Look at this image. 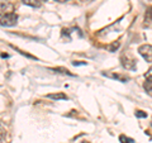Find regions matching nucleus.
I'll return each instance as SVG.
<instances>
[{
    "mask_svg": "<svg viewBox=\"0 0 152 143\" xmlns=\"http://www.w3.org/2000/svg\"><path fill=\"white\" fill-rule=\"evenodd\" d=\"M151 125H152V123H151Z\"/></svg>",
    "mask_w": 152,
    "mask_h": 143,
    "instance_id": "dca6fc26",
    "label": "nucleus"
},
{
    "mask_svg": "<svg viewBox=\"0 0 152 143\" xmlns=\"http://www.w3.org/2000/svg\"><path fill=\"white\" fill-rule=\"evenodd\" d=\"M14 12V4L7 0H0V17Z\"/></svg>",
    "mask_w": 152,
    "mask_h": 143,
    "instance_id": "7ed1b4c3",
    "label": "nucleus"
},
{
    "mask_svg": "<svg viewBox=\"0 0 152 143\" xmlns=\"http://www.w3.org/2000/svg\"><path fill=\"white\" fill-rule=\"evenodd\" d=\"M55 1H58V3H65V1H67V0H55Z\"/></svg>",
    "mask_w": 152,
    "mask_h": 143,
    "instance_id": "4468645a",
    "label": "nucleus"
},
{
    "mask_svg": "<svg viewBox=\"0 0 152 143\" xmlns=\"http://www.w3.org/2000/svg\"><path fill=\"white\" fill-rule=\"evenodd\" d=\"M52 71H61L60 74H66V75H70V76H72V74L70 72L69 70H66V69H62V67H57V69H52Z\"/></svg>",
    "mask_w": 152,
    "mask_h": 143,
    "instance_id": "9b49d317",
    "label": "nucleus"
},
{
    "mask_svg": "<svg viewBox=\"0 0 152 143\" xmlns=\"http://www.w3.org/2000/svg\"><path fill=\"white\" fill-rule=\"evenodd\" d=\"M138 52L147 62H152V46L151 45H142L138 48Z\"/></svg>",
    "mask_w": 152,
    "mask_h": 143,
    "instance_id": "f03ea898",
    "label": "nucleus"
},
{
    "mask_svg": "<svg viewBox=\"0 0 152 143\" xmlns=\"http://www.w3.org/2000/svg\"><path fill=\"white\" fill-rule=\"evenodd\" d=\"M143 88H145V90H146L147 93L152 94V81L146 80V82H145V85H143Z\"/></svg>",
    "mask_w": 152,
    "mask_h": 143,
    "instance_id": "9d476101",
    "label": "nucleus"
},
{
    "mask_svg": "<svg viewBox=\"0 0 152 143\" xmlns=\"http://www.w3.org/2000/svg\"><path fill=\"white\" fill-rule=\"evenodd\" d=\"M47 98L53 99V100H67V96L64 93H56V94H50L47 95Z\"/></svg>",
    "mask_w": 152,
    "mask_h": 143,
    "instance_id": "39448f33",
    "label": "nucleus"
},
{
    "mask_svg": "<svg viewBox=\"0 0 152 143\" xmlns=\"http://www.w3.org/2000/svg\"><path fill=\"white\" fill-rule=\"evenodd\" d=\"M39 1H46V0H39Z\"/></svg>",
    "mask_w": 152,
    "mask_h": 143,
    "instance_id": "2eb2a0df",
    "label": "nucleus"
},
{
    "mask_svg": "<svg viewBox=\"0 0 152 143\" xmlns=\"http://www.w3.org/2000/svg\"><path fill=\"white\" fill-rule=\"evenodd\" d=\"M17 22H18V15L14 12L0 17V24L3 27H13L17 24Z\"/></svg>",
    "mask_w": 152,
    "mask_h": 143,
    "instance_id": "f257e3e1",
    "label": "nucleus"
},
{
    "mask_svg": "<svg viewBox=\"0 0 152 143\" xmlns=\"http://www.w3.org/2000/svg\"><path fill=\"white\" fill-rule=\"evenodd\" d=\"M22 3L26 4V5H29L32 8L41 7V1H39V0H22Z\"/></svg>",
    "mask_w": 152,
    "mask_h": 143,
    "instance_id": "423d86ee",
    "label": "nucleus"
},
{
    "mask_svg": "<svg viewBox=\"0 0 152 143\" xmlns=\"http://www.w3.org/2000/svg\"><path fill=\"white\" fill-rule=\"evenodd\" d=\"M121 61H122L123 67L127 69V70H133V69L136 67V61L132 60V58H129L128 56H127V57H126V56H122Z\"/></svg>",
    "mask_w": 152,
    "mask_h": 143,
    "instance_id": "20e7f679",
    "label": "nucleus"
},
{
    "mask_svg": "<svg viewBox=\"0 0 152 143\" xmlns=\"http://www.w3.org/2000/svg\"><path fill=\"white\" fill-rule=\"evenodd\" d=\"M145 23H146V24H150V23H152V5L147 9V12H146Z\"/></svg>",
    "mask_w": 152,
    "mask_h": 143,
    "instance_id": "0eeeda50",
    "label": "nucleus"
},
{
    "mask_svg": "<svg viewBox=\"0 0 152 143\" xmlns=\"http://www.w3.org/2000/svg\"><path fill=\"white\" fill-rule=\"evenodd\" d=\"M119 142H121V143H134V141H133L132 138L126 137L124 134H122V136L119 137Z\"/></svg>",
    "mask_w": 152,
    "mask_h": 143,
    "instance_id": "1a4fd4ad",
    "label": "nucleus"
},
{
    "mask_svg": "<svg viewBox=\"0 0 152 143\" xmlns=\"http://www.w3.org/2000/svg\"><path fill=\"white\" fill-rule=\"evenodd\" d=\"M136 117H138V118H146L147 114L145 112H142V110H137L136 112Z\"/></svg>",
    "mask_w": 152,
    "mask_h": 143,
    "instance_id": "ddd939ff",
    "label": "nucleus"
},
{
    "mask_svg": "<svg viewBox=\"0 0 152 143\" xmlns=\"http://www.w3.org/2000/svg\"><path fill=\"white\" fill-rule=\"evenodd\" d=\"M145 77H146V80L152 81V67H150L148 71H147V72L145 74Z\"/></svg>",
    "mask_w": 152,
    "mask_h": 143,
    "instance_id": "f8f14e48",
    "label": "nucleus"
},
{
    "mask_svg": "<svg viewBox=\"0 0 152 143\" xmlns=\"http://www.w3.org/2000/svg\"><path fill=\"white\" fill-rule=\"evenodd\" d=\"M110 77L113 79H117V80H119L122 81V82H126V81H128L129 79H128V76H123V75H115V74H112V75H109Z\"/></svg>",
    "mask_w": 152,
    "mask_h": 143,
    "instance_id": "6e6552de",
    "label": "nucleus"
}]
</instances>
